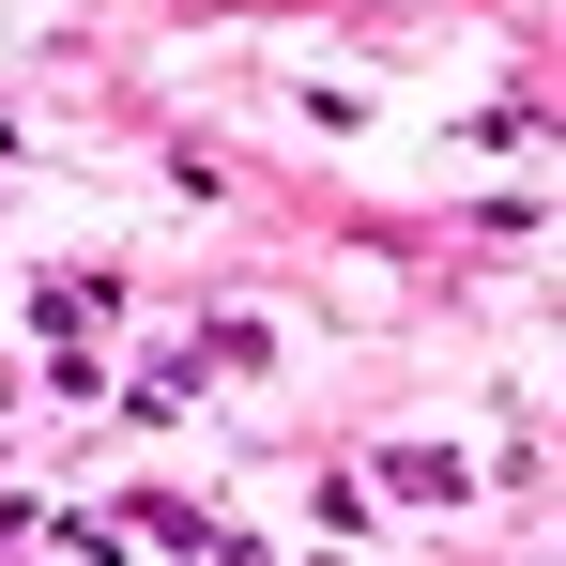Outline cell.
<instances>
[{
  "mask_svg": "<svg viewBox=\"0 0 566 566\" xmlns=\"http://www.w3.org/2000/svg\"><path fill=\"white\" fill-rule=\"evenodd\" d=\"M382 490H398V505H444V490H460V460H429V444H398V460H382Z\"/></svg>",
  "mask_w": 566,
  "mask_h": 566,
  "instance_id": "cell-1",
  "label": "cell"
}]
</instances>
